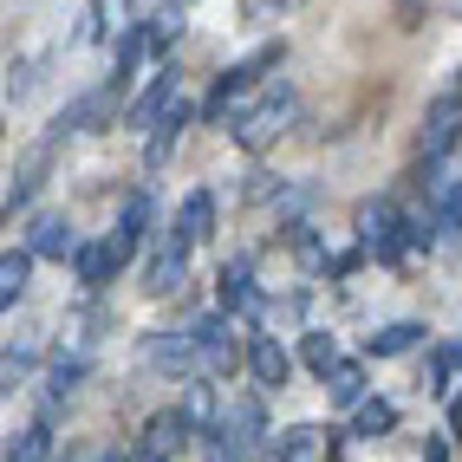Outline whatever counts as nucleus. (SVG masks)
I'll return each instance as SVG.
<instances>
[{"label":"nucleus","instance_id":"ddd939ff","mask_svg":"<svg viewBox=\"0 0 462 462\" xmlns=\"http://www.w3.org/2000/svg\"><path fill=\"white\" fill-rule=\"evenodd\" d=\"M79 241H85V235L72 228L66 208H33V215H26V228H20V248L33 254V261H72Z\"/></svg>","mask_w":462,"mask_h":462},{"label":"nucleus","instance_id":"4468645a","mask_svg":"<svg viewBox=\"0 0 462 462\" xmlns=\"http://www.w3.org/2000/svg\"><path fill=\"white\" fill-rule=\"evenodd\" d=\"M189 125H202V98H176L170 111H163V125L143 137V150H137V170L143 176H163L170 170V157H176V143H182V131Z\"/></svg>","mask_w":462,"mask_h":462},{"label":"nucleus","instance_id":"7c9ffc66","mask_svg":"<svg viewBox=\"0 0 462 462\" xmlns=\"http://www.w3.org/2000/svg\"><path fill=\"white\" fill-rule=\"evenodd\" d=\"M300 7H313V0H235V14L248 20V26H273V20H287Z\"/></svg>","mask_w":462,"mask_h":462},{"label":"nucleus","instance_id":"473e14b6","mask_svg":"<svg viewBox=\"0 0 462 462\" xmlns=\"http://www.w3.org/2000/svg\"><path fill=\"white\" fill-rule=\"evenodd\" d=\"M443 437H449V443H462V384L449 391V404H443Z\"/></svg>","mask_w":462,"mask_h":462},{"label":"nucleus","instance_id":"f704fd0d","mask_svg":"<svg viewBox=\"0 0 462 462\" xmlns=\"http://www.w3.org/2000/svg\"><path fill=\"white\" fill-rule=\"evenodd\" d=\"M98 462H137V456H131V443H105V449H98Z\"/></svg>","mask_w":462,"mask_h":462},{"label":"nucleus","instance_id":"72a5a7b5","mask_svg":"<svg viewBox=\"0 0 462 462\" xmlns=\"http://www.w3.org/2000/svg\"><path fill=\"white\" fill-rule=\"evenodd\" d=\"M423 462H449V437H423Z\"/></svg>","mask_w":462,"mask_h":462},{"label":"nucleus","instance_id":"0eeeda50","mask_svg":"<svg viewBox=\"0 0 462 462\" xmlns=\"http://www.w3.org/2000/svg\"><path fill=\"white\" fill-rule=\"evenodd\" d=\"M137 365H143V372H157V378H170V384L202 378L196 332H189V326H157V332H143V338H137Z\"/></svg>","mask_w":462,"mask_h":462},{"label":"nucleus","instance_id":"b1692460","mask_svg":"<svg viewBox=\"0 0 462 462\" xmlns=\"http://www.w3.org/2000/svg\"><path fill=\"white\" fill-rule=\"evenodd\" d=\"M293 358H300V372L319 378V384L338 372V365H346V352H338V332H326V326H306L300 346H293Z\"/></svg>","mask_w":462,"mask_h":462},{"label":"nucleus","instance_id":"58836bf2","mask_svg":"<svg viewBox=\"0 0 462 462\" xmlns=\"http://www.w3.org/2000/svg\"><path fill=\"white\" fill-rule=\"evenodd\" d=\"M456 7H462V0H456Z\"/></svg>","mask_w":462,"mask_h":462},{"label":"nucleus","instance_id":"dca6fc26","mask_svg":"<svg viewBox=\"0 0 462 462\" xmlns=\"http://www.w3.org/2000/svg\"><path fill=\"white\" fill-rule=\"evenodd\" d=\"M111 241L125 248V261H143V248L157 241V196L150 189H131L117 202V222H111Z\"/></svg>","mask_w":462,"mask_h":462},{"label":"nucleus","instance_id":"4c0bfd02","mask_svg":"<svg viewBox=\"0 0 462 462\" xmlns=\"http://www.w3.org/2000/svg\"><path fill=\"white\" fill-rule=\"evenodd\" d=\"M182 7H196V0H182Z\"/></svg>","mask_w":462,"mask_h":462},{"label":"nucleus","instance_id":"393cba45","mask_svg":"<svg viewBox=\"0 0 462 462\" xmlns=\"http://www.w3.org/2000/svg\"><path fill=\"white\" fill-rule=\"evenodd\" d=\"M143 26H150V52H157V66H170L182 33H189V7H182V0H163V7L143 14Z\"/></svg>","mask_w":462,"mask_h":462},{"label":"nucleus","instance_id":"9d476101","mask_svg":"<svg viewBox=\"0 0 462 462\" xmlns=\"http://www.w3.org/2000/svg\"><path fill=\"white\" fill-rule=\"evenodd\" d=\"M241 372H248V384H254L261 397H273V391L293 384L300 358H293V346H287L281 332H248V358H241Z\"/></svg>","mask_w":462,"mask_h":462},{"label":"nucleus","instance_id":"6e6552de","mask_svg":"<svg viewBox=\"0 0 462 462\" xmlns=\"http://www.w3.org/2000/svg\"><path fill=\"white\" fill-rule=\"evenodd\" d=\"M189 241H182L176 228H157V241L143 248V261H137V287L150 293V300H176L182 287H189Z\"/></svg>","mask_w":462,"mask_h":462},{"label":"nucleus","instance_id":"6ab92c4d","mask_svg":"<svg viewBox=\"0 0 462 462\" xmlns=\"http://www.w3.org/2000/svg\"><path fill=\"white\" fill-rule=\"evenodd\" d=\"M85 378H91V358H85V352L46 358V391H40V411H33V417L59 423V404H66V397H79V391H85Z\"/></svg>","mask_w":462,"mask_h":462},{"label":"nucleus","instance_id":"5701e85b","mask_svg":"<svg viewBox=\"0 0 462 462\" xmlns=\"http://www.w3.org/2000/svg\"><path fill=\"white\" fill-rule=\"evenodd\" d=\"M417 346H430V326H423V319H384L372 338H365V358L384 365V358H404V352H417Z\"/></svg>","mask_w":462,"mask_h":462},{"label":"nucleus","instance_id":"423d86ee","mask_svg":"<svg viewBox=\"0 0 462 462\" xmlns=\"http://www.w3.org/2000/svg\"><path fill=\"white\" fill-rule=\"evenodd\" d=\"M196 443H202V430L189 423V411H182V404H163V411H150V417L137 423L131 456H137V462H182Z\"/></svg>","mask_w":462,"mask_h":462},{"label":"nucleus","instance_id":"c85d7f7f","mask_svg":"<svg viewBox=\"0 0 462 462\" xmlns=\"http://www.w3.org/2000/svg\"><path fill=\"white\" fill-rule=\"evenodd\" d=\"M125 7V0H85V14H79V26H72V46H117V26H111V14Z\"/></svg>","mask_w":462,"mask_h":462},{"label":"nucleus","instance_id":"9b49d317","mask_svg":"<svg viewBox=\"0 0 462 462\" xmlns=\"http://www.w3.org/2000/svg\"><path fill=\"white\" fill-rule=\"evenodd\" d=\"M346 437L352 430H338V423H287L281 437H273V462H338L346 456Z\"/></svg>","mask_w":462,"mask_h":462},{"label":"nucleus","instance_id":"f3484780","mask_svg":"<svg viewBox=\"0 0 462 462\" xmlns=\"http://www.w3.org/2000/svg\"><path fill=\"white\" fill-rule=\"evenodd\" d=\"M46 163H52V143H46V137L14 163V176H7V202H0V215H7V222H14V215H20V222L33 215V202H40V189H46Z\"/></svg>","mask_w":462,"mask_h":462},{"label":"nucleus","instance_id":"39448f33","mask_svg":"<svg viewBox=\"0 0 462 462\" xmlns=\"http://www.w3.org/2000/svg\"><path fill=\"white\" fill-rule=\"evenodd\" d=\"M456 143H462V72H456V79H443V91H437V98H430V111H423L417 163L443 170V163L456 157Z\"/></svg>","mask_w":462,"mask_h":462},{"label":"nucleus","instance_id":"4be33fe9","mask_svg":"<svg viewBox=\"0 0 462 462\" xmlns=\"http://www.w3.org/2000/svg\"><path fill=\"white\" fill-rule=\"evenodd\" d=\"M365 397H378V384H372V358H346V365L326 378V404H332L338 417H352Z\"/></svg>","mask_w":462,"mask_h":462},{"label":"nucleus","instance_id":"f8f14e48","mask_svg":"<svg viewBox=\"0 0 462 462\" xmlns=\"http://www.w3.org/2000/svg\"><path fill=\"white\" fill-rule=\"evenodd\" d=\"M176 98H182V72H176V59H170V66L150 72V85H137V91H131V105H125V131L150 137V131L163 125V111H170Z\"/></svg>","mask_w":462,"mask_h":462},{"label":"nucleus","instance_id":"a211bd4d","mask_svg":"<svg viewBox=\"0 0 462 462\" xmlns=\"http://www.w3.org/2000/svg\"><path fill=\"white\" fill-rule=\"evenodd\" d=\"M143 66H157V52H150V26H143V14H137V20H125V33H117V46H111L105 85H117V91H125V105H131V85H137Z\"/></svg>","mask_w":462,"mask_h":462},{"label":"nucleus","instance_id":"c756f323","mask_svg":"<svg viewBox=\"0 0 462 462\" xmlns=\"http://www.w3.org/2000/svg\"><path fill=\"white\" fill-rule=\"evenodd\" d=\"M33 254H26V248H7V254H0V306H7V313H14V306L26 300V287H33Z\"/></svg>","mask_w":462,"mask_h":462},{"label":"nucleus","instance_id":"2eb2a0df","mask_svg":"<svg viewBox=\"0 0 462 462\" xmlns=\"http://www.w3.org/2000/svg\"><path fill=\"white\" fill-rule=\"evenodd\" d=\"M66 267H72L79 293H105V287L117 281V273L131 267V261H125V248H117L111 235H85V241H79V254H72Z\"/></svg>","mask_w":462,"mask_h":462},{"label":"nucleus","instance_id":"cd10ccee","mask_svg":"<svg viewBox=\"0 0 462 462\" xmlns=\"http://www.w3.org/2000/svg\"><path fill=\"white\" fill-rule=\"evenodd\" d=\"M346 430H352V443H384L397 430V404L391 397H365V404L346 417Z\"/></svg>","mask_w":462,"mask_h":462},{"label":"nucleus","instance_id":"bb28decb","mask_svg":"<svg viewBox=\"0 0 462 462\" xmlns=\"http://www.w3.org/2000/svg\"><path fill=\"white\" fill-rule=\"evenodd\" d=\"M456 378H462V352H456V338H443V346H430V358H423V397H437V404H449Z\"/></svg>","mask_w":462,"mask_h":462},{"label":"nucleus","instance_id":"2f4dec72","mask_svg":"<svg viewBox=\"0 0 462 462\" xmlns=\"http://www.w3.org/2000/svg\"><path fill=\"white\" fill-rule=\"evenodd\" d=\"M33 365H40V346H33V338H20V346H7V358H0V384H26V372H33Z\"/></svg>","mask_w":462,"mask_h":462},{"label":"nucleus","instance_id":"7ed1b4c3","mask_svg":"<svg viewBox=\"0 0 462 462\" xmlns=\"http://www.w3.org/2000/svg\"><path fill=\"white\" fill-rule=\"evenodd\" d=\"M404 202L397 196H365L352 208V235H358V248H372V261L384 267H404L411 261V228H404Z\"/></svg>","mask_w":462,"mask_h":462},{"label":"nucleus","instance_id":"20e7f679","mask_svg":"<svg viewBox=\"0 0 462 462\" xmlns=\"http://www.w3.org/2000/svg\"><path fill=\"white\" fill-rule=\"evenodd\" d=\"M111 125H125V91L98 79L91 91H79V98H66V105H59V117L46 125V143L59 150V143L91 137V131H111Z\"/></svg>","mask_w":462,"mask_h":462},{"label":"nucleus","instance_id":"c9c22d12","mask_svg":"<svg viewBox=\"0 0 462 462\" xmlns=\"http://www.w3.org/2000/svg\"><path fill=\"white\" fill-rule=\"evenodd\" d=\"M59 462H98V449H79V443H72V449L59 456Z\"/></svg>","mask_w":462,"mask_h":462},{"label":"nucleus","instance_id":"1a4fd4ad","mask_svg":"<svg viewBox=\"0 0 462 462\" xmlns=\"http://www.w3.org/2000/svg\"><path fill=\"white\" fill-rule=\"evenodd\" d=\"M215 306L235 313V319H248L254 332H267V293L254 281V254H228L215 267Z\"/></svg>","mask_w":462,"mask_h":462},{"label":"nucleus","instance_id":"e433bc0d","mask_svg":"<svg viewBox=\"0 0 462 462\" xmlns=\"http://www.w3.org/2000/svg\"><path fill=\"white\" fill-rule=\"evenodd\" d=\"M456 352H462V332H456Z\"/></svg>","mask_w":462,"mask_h":462},{"label":"nucleus","instance_id":"f03ea898","mask_svg":"<svg viewBox=\"0 0 462 462\" xmlns=\"http://www.w3.org/2000/svg\"><path fill=\"white\" fill-rule=\"evenodd\" d=\"M300 111H306V105H300V85H293V79H273L261 98L241 105V117L228 125V143L248 150V157H261V150H273V143L300 125Z\"/></svg>","mask_w":462,"mask_h":462},{"label":"nucleus","instance_id":"aec40b11","mask_svg":"<svg viewBox=\"0 0 462 462\" xmlns=\"http://www.w3.org/2000/svg\"><path fill=\"white\" fill-rule=\"evenodd\" d=\"M170 228L189 241V248H208V241H215V228H222V208H215V189H208V182H196V189L176 202V222H170Z\"/></svg>","mask_w":462,"mask_h":462},{"label":"nucleus","instance_id":"f257e3e1","mask_svg":"<svg viewBox=\"0 0 462 462\" xmlns=\"http://www.w3.org/2000/svg\"><path fill=\"white\" fill-rule=\"evenodd\" d=\"M287 66V40H261L254 52H241L235 66H222L208 79V91H202V125H215V131H228L235 117H241V105L248 98H261V91L273 85V72Z\"/></svg>","mask_w":462,"mask_h":462},{"label":"nucleus","instance_id":"412c9836","mask_svg":"<svg viewBox=\"0 0 462 462\" xmlns=\"http://www.w3.org/2000/svg\"><path fill=\"white\" fill-rule=\"evenodd\" d=\"M281 241H287V254L300 261L306 281H332V248H326V235L313 222H281Z\"/></svg>","mask_w":462,"mask_h":462},{"label":"nucleus","instance_id":"a878e982","mask_svg":"<svg viewBox=\"0 0 462 462\" xmlns=\"http://www.w3.org/2000/svg\"><path fill=\"white\" fill-rule=\"evenodd\" d=\"M7 462H59V430L46 417L20 423L14 437H7Z\"/></svg>","mask_w":462,"mask_h":462}]
</instances>
